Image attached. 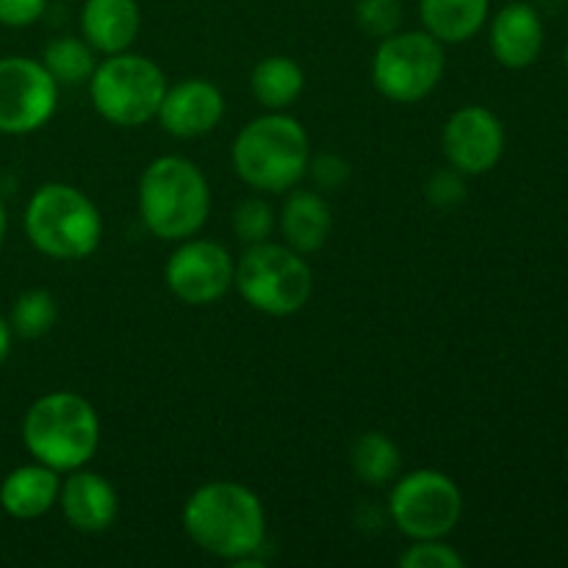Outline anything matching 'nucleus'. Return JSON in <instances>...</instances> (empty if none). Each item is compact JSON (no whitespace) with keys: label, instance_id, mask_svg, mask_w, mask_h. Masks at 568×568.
<instances>
[{"label":"nucleus","instance_id":"2eb2a0df","mask_svg":"<svg viewBox=\"0 0 568 568\" xmlns=\"http://www.w3.org/2000/svg\"><path fill=\"white\" fill-rule=\"evenodd\" d=\"M488 42H491V53L499 64L508 70H527L536 64L544 50L541 14L525 0L503 6L491 22Z\"/></svg>","mask_w":568,"mask_h":568},{"label":"nucleus","instance_id":"bb28decb","mask_svg":"<svg viewBox=\"0 0 568 568\" xmlns=\"http://www.w3.org/2000/svg\"><path fill=\"white\" fill-rule=\"evenodd\" d=\"M425 197L430 200V205L436 209H455L458 203H464L466 197V183L464 175L458 170H438L433 172L430 181L425 186Z\"/></svg>","mask_w":568,"mask_h":568},{"label":"nucleus","instance_id":"dca6fc26","mask_svg":"<svg viewBox=\"0 0 568 568\" xmlns=\"http://www.w3.org/2000/svg\"><path fill=\"white\" fill-rule=\"evenodd\" d=\"M142 11L136 0H87L81 9V33L94 53L114 55L139 37Z\"/></svg>","mask_w":568,"mask_h":568},{"label":"nucleus","instance_id":"c756f323","mask_svg":"<svg viewBox=\"0 0 568 568\" xmlns=\"http://www.w3.org/2000/svg\"><path fill=\"white\" fill-rule=\"evenodd\" d=\"M11 336H14V331H11L9 320H3V316H0V366H3V361L9 358V353H11Z\"/></svg>","mask_w":568,"mask_h":568},{"label":"nucleus","instance_id":"4be33fe9","mask_svg":"<svg viewBox=\"0 0 568 568\" xmlns=\"http://www.w3.org/2000/svg\"><path fill=\"white\" fill-rule=\"evenodd\" d=\"M42 64L59 87H81V83H89L98 61L87 39L59 37L44 48Z\"/></svg>","mask_w":568,"mask_h":568},{"label":"nucleus","instance_id":"a878e982","mask_svg":"<svg viewBox=\"0 0 568 568\" xmlns=\"http://www.w3.org/2000/svg\"><path fill=\"white\" fill-rule=\"evenodd\" d=\"M403 568H464L466 558L455 552L442 538H427V541H414L399 558Z\"/></svg>","mask_w":568,"mask_h":568},{"label":"nucleus","instance_id":"a211bd4d","mask_svg":"<svg viewBox=\"0 0 568 568\" xmlns=\"http://www.w3.org/2000/svg\"><path fill=\"white\" fill-rule=\"evenodd\" d=\"M331 227V205H327V200L320 192L294 186L288 197L283 200L281 231L288 247L297 250V253L308 255L325 247Z\"/></svg>","mask_w":568,"mask_h":568},{"label":"nucleus","instance_id":"f257e3e1","mask_svg":"<svg viewBox=\"0 0 568 568\" xmlns=\"http://www.w3.org/2000/svg\"><path fill=\"white\" fill-rule=\"evenodd\" d=\"M183 530L203 552L236 564L264 547V505L242 483H205L183 505Z\"/></svg>","mask_w":568,"mask_h":568},{"label":"nucleus","instance_id":"cd10ccee","mask_svg":"<svg viewBox=\"0 0 568 568\" xmlns=\"http://www.w3.org/2000/svg\"><path fill=\"white\" fill-rule=\"evenodd\" d=\"M308 172L320 192H336L349 181V164L336 153H322L308 161Z\"/></svg>","mask_w":568,"mask_h":568},{"label":"nucleus","instance_id":"9b49d317","mask_svg":"<svg viewBox=\"0 0 568 568\" xmlns=\"http://www.w3.org/2000/svg\"><path fill=\"white\" fill-rule=\"evenodd\" d=\"M236 261L211 239H183L164 266L170 292L186 305H211L233 286Z\"/></svg>","mask_w":568,"mask_h":568},{"label":"nucleus","instance_id":"20e7f679","mask_svg":"<svg viewBox=\"0 0 568 568\" xmlns=\"http://www.w3.org/2000/svg\"><path fill=\"white\" fill-rule=\"evenodd\" d=\"M22 444L33 460L59 475L81 469L100 447V416L75 392H50L39 397L22 419Z\"/></svg>","mask_w":568,"mask_h":568},{"label":"nucleus","instance_id":"aec40b11","mask_svg":"<svg viewBox=\"0 0 568 568\" xmlns=\"http://www.w3.org/2000/svg\"><path fill=\"white\" fill-rule=\"evenodd\" d=\"M250 89L253 98L270 111H286L300 100L305 89V72L288 55H270L258 61L250 75Z\"/></svg>","mask_w":568,"mask_h":568},{"label":"nucleus","instance_id":"393cba45","mask_svg":"<svg viewBox=\"0 0 568 568\" xmlns=\"http://www.w3.org/2000/svg\"><path fill=\"white\" fill-rule=\"evenodd\" d=\"M355 20L366 37L386 39L403 22V0H358Z\"/></svg>","mask_w":568,"mask_h":568},{"label":"nucleus","instance_id":"6ab92c4d","mask_svg":"<svg viewBox=\"0 0 568 568\" xmlns=\"http://www.w3.org/2000/svg\"><path fill=\"white\" fill-rule=\"evenodd\" d=\"M491 0H419L422 26L442 44L475 39L488 22Z\"/></svg>","mask_w":568,"mask_h":568},{"label":"nucleus","instance_id":"f3484780","mask_svg":"<svg viewBox=\"0 0 568 568\" xmlns=\"http://www.w3.org/2000/svg\"><path fill=\"white\" fill-rule=\"evenodd\" d=\"M59 471L37 460V464L17 466L14 471L6 475V480L0 483V508L11 519L31 521L48 514L53 505H59Z\"/></svg>","mask_w":568,"mask_h":568},{"label":"nucleus","instance_id":"7ed1b4c3","mask_svg":"<svg viewBox=\"0 0 568 568\" xmlns=\"http://www.w3.org/2000/svg\"><path fill=\"white\" fill-rule=\"evenodd\" d=\"M211 211L203 170L183 155H161L139 178V214L144 227L164 242L192 239Z\"/></svg>","mask_w":568,"mask_h":568},{"label":"nucleus","instance_id":"39448f33","mask_svg":"<svg viewBox=\"0 0 568 568\" xmlns=\"http://www.w3.org/2000/svg\"><path fill=\"white\" fill-rule=\"evenodd\" d=\"M26 236L42 255L55 261L89 258L103 242L98 205L70 183H44L26 205Z\"/></svg>","mask_w":568,"mask_h":568},{"label":"nucleus","instance_id":"7c9ffc66","mask_svg":"<svg viewBox=\"0 0 568 568\" xmlns=\"http://www.w3.org/2000/svg\"><path fill=\"white\" fill-rule=\"evenodd\" d=\"M6 231H9V214H6V205L3 200H0V247H3L6 242Z\"/></svg>","mask_w":568,"mask_h":568},{"label":"nucleus","instance_id":"412c9836","mask_svg":"<svg viewBox=\"0 0 568 568\" xmlns=\"http://www.w3.org/2000/svg\"><path fill=\"white\" fill-rule=\"evenodd\" d=\"M349 464L353 471L369 486H383L392 480L399 469V447L386 433H361L349 449Z\"/></svg>","mask_w":568,"mask_h":568},{"label":"nucleus","instance_id":"0eeeda50","mask_svg":"<svg viewBox=\"0 0 568 568\" xmlns=\"http://www.w3.org/2000/svg\"><path fill=\"white\" fill-rule=\"evenodd\" d=\"M166 75L153 59L139 53L105 55L89 78V98L105 122L139 128L159 114L166 94Z\"/></svg>","mask_w":568,"mask_h":568},{"label":"nucleus","instance_id":"6e6552de","mask_svg":"<svg viewBox=\"0 0 568 568\" xmlns=\"http://www.w3.org/2000/svg\"><path fill=\"white\" fill-rule=\"evenodd\" d=\"M444 44L427 31H394L372 59V81L392 103H419L444 78Z\"/></svg>","mask_w":568,"mask_h":568},{"label":"nucleus","instance_id":"2f4dec72","mask_svg":"<svg viewBox=\"0 0 568 568\" xmlns=\"http://www.w3.org/2000/svg\"><path fill=\"white\" fill-rule=\"evenodd\" d=\"M566 70H568V44H566Z\"/></svg>","mask_w":568,"mask_h":568},{"label":"nucleus","instance_id":"ddd939ff","mask_svg":"<svg viewBox=\"0 0 568 568\" xmlns=\"http://www.w3.org/2000/svg\"><path fill=\"white\" fill-rule=\"evenodd\" d=\"M159 122L178 139H197L214 131L225 116V98L216 83L205 78H186L166 87L159 105Z\"/></svg>","mask_w":568,"mask_h":568},{"label":"nucleus","instance_id":"4468645a","mask_svg":"<svg viewBox=\"0 0 568 568\" xmlns=\"http://www.w3.org/2000/svg\"><path fill=\"white\" fill-rule=\"evenodd\" d=\"M59 505L64 519L78 532H105L120 514L116 488L103 475L83 469V466L70 471V477L61 483Z\"/></svg>","mask_w":568,"mask_h":568},{"label":"nucleus","instance_id":"423d86ee","mask_svg":"<svg viewBox=\"0 0 568 568\" xmlns=\"http://www.w3.org/2000/svg\"><path fill=\"white\" fill-rule=\"evenodd\" d=\"M233 286L250 308L266 316H292L305 308L314 292V275L303 253L288 244H250L239 258Z\"/></svg>","mask_w":568,"mask_h":568},{"label":"nucleus","instance_id":"9d476101","mask_svg":"<svg viewBox=\"0 0 568 568\" xmlns=\"http://www.w3.org/2000/svg\"><path fill=\"white\" fill-rule=\"evenodd\" d=\"M59 89L42 61L0 59V133L26 136L48 125L59 105Z\"/></svg>","mask_w":568,"mask_h":568},{"label":"nucleus","instance_id":"b1692460","mask_svg":"<svg viewBox=\"0 0 568 568\" xmlns=\"http://www.w3.org/2000/svg\"><path fill=\"white\" fill-rule=\"evenodd\" d=\"M275 231V211L266 200L247 197L233 209V233L244 244L266 242Z\"/></svg>","mask_w":568,"mask_h":568},{"label":"nucleus","instance_id":"f8f14e48","mask_svg":"<svg viewBox=\"0 0 568 568\" xmlns=\"http://www.w3.org/2000/svg\"><path fill=\"white\" fill-rule=\"evenodd\" d=\"M444 159L460 175H486L505 155V125L486 105L453 111L442 133Z\"/></svg>","mask_w":568,"mask_h":568},{"label":"nucleus","instance_id":"f03ea898","mask_svg":"<svg viewBox=\"0 0 568 568\" xmlns=\"http://www.w3.org/2000/svg\"><path fill=\"white\" fill-rule=\"evenodd\" d=\"M231 159L236 175L255 192H292L308 172V133L286 111H270L239 131Z\"/></svg>","mask_w":568,"mask_h":568},{"label":"nucleus","instance_id":"c85d7f7f","mask_svg":"<svg viewBox=\"0 0 568 568\" xmlns=\"http://www.w3.org/2000/svg\"><path fill=\"white\" fill-rule=\"evenodd\" d=\"M44 9H48V0H0V26H33L44 14Z\"/></svg>","mask_w":568,"mask_h":568},{"label":"nucleus","instance_id":"5701e85b","mask_svg":"<svg viewBox=\"0 0 568 568\" xmlns=\"http://www.w3.org/2000/svg\"><path fill=\"white\" fill-rule=\"evenodd\" d=\"M59 320V305L48 288H28L14 300L9 314V325L22 338H42L53 331Z\"/></svg>","mask_w":568,"mask_h":568},{"label":"nucleus","instance_id":"1a4fd4ad","mask_svg":"<svg viewBox=\"0 0 568 568\" xmlns=\"http://www.w3.org/2000/svg\"><path fill=\"white\" fill-rule=\"evenodd\" d=\"M388 514L410 541L444 538L464 516V494L458 483L436 469H419L397 480L388 497Z\"/></svg>","mask_w":568,"mask_h":568}]
</instances>
